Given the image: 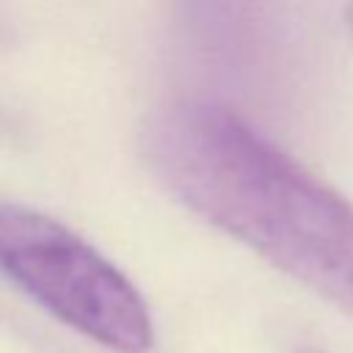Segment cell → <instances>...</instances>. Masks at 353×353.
Masks as SVG:
<instances>
[{"label": "cell", "instance_id": "1", "mask_svg": "<svg viewBox=\"0 0 353 353\" xmlns=\"http://www.w3.org/2000/svg\"><path fill=\"white\" fill-rule=\"evenodd\" d=\"M143 157L190 212L353 317V204L215 102L152 116Z\"/></svg>", "mask_w": 353, "mask_h": 353}, {"label": "cell", "instance_id": "2", "mask_svg": "<svg viewBox=\"0 0 353 353\" xmlns=\"http://www.w3.org/2000/svg\"><path fill=\"white\" fill-rule=\"evenodd\" d=\"M0 273L72 331L113 353H149L152 314L132 281L61 221L0 199Z\"/></svg>", "mask_w": 353, "mask_h": 353}, {"label": "cell", "instance_id": "3", "mask_svg": "<svg viewBox=\"0 0 353 353\" xmlns=\"http://www.w3.org/2000/svg\"><path fill=\"white\" fill-rule=\"evenodd\" d=\"M345 17H347V28L353 30V0L347 3V11H345Z\"/></svg>", "mask_w": 353, "mask_h": 353}, {"label": "cell", "instance_id": "4", "mask_svg": "<svg viewBox=\"0 0 353 353\" xmlns=\"http://www.w3.org/2000/svg\"><path fill=\"white\" fill-rule=\"evenodd\" d=\"M295 353H320V350H317V347H298Z\"/></svg>", "mask_w": 353, "mask_h": 353}]
</instances>
